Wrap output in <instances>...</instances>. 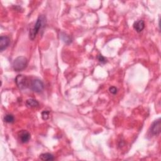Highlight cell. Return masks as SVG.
Returning a JSON list of instances; mask_svg holds the SVG:
<instances>
[{
  "label": "cell",
  "instance_id": "7",
  "mask_svg": "<svg viewBox=\"0 0 161 161\" xmlns=\"http://www.w3.org/2000/svg\"><path fill=\"white\" fill-rule=\"evenodd\" d=\"M10 43V38L7 36H1L0 37V50L3 52L7 48Z\"/></svg>",
  "mask_w": 161,
  "mask_h": 161
},
{
  "label": "cell",
  "instance_id": "13",
  "mask_svg": "<svg viewBox=\"0 0 161 161\" xmlns=\"http://www.w3.org/2000/svg\"><path fill=\"white\" fill-rule=\"evenodd\" d=\"M49 114H50V111H44L42 113V118L44 120H47V119L49 118Z\"/></svg>",
  "mask_w": 161,
  "mask_h": 161
},
{
  "label": "cell",
  "instance_id": "5",
  "mask_svg": "<svg viewBox=\"0 0 161 161\" xmlns=\"http://www.w3.org/2000/svg\"><path fill=\"white\" fill-rule=\"evenodd\" d=\"M161 122L160 119L155 121L151 125L150 132L153 135H158L160 133Z\"/></svg>",
  "mask_w": 161,
  "mask_h": 161
},
{
  "label": "cell",
  "instance_id": "11",
  "mask_svg": "<svg viewBox=\"0 0 161 161\" xmlns=\"http://www.w3.org/2000/svg\"><path fill=\"white\" fill-rule=\"evenodd\" d=\"M61 36L62 40L65 43L68 44H70L71 42H72V39H71L69 36H68V35L66 34L62 33H61Z\"/></svg>",
  "mask_w": 161,
  "mask_h": 161
},
{
  "label": "cell",
  "instance_id": "14",
  "mask_svg": "<svg viewBox=\"0 0 161 161\" xmlns=\"http://www.w3.org/2000/svg\"><path fill=\"white\" fill-rule=\"evenodd\" d=\"M110 92L113 94H116L117 93V88L115 86H111L109 88Z\"/></svg>",
  "mask_w": 161,
  "mask_h": 161
},
{
  "label": "cell",
  "instance_id": "15",
  "mask_svg": "<svg viewBox=\"0 0 161 161\" xmlns=\"http://www.w3.org/2000/svg\"><path fill=\"white\" fill-rule=\"evenodd\" d=\"M98 61H99L101 63L104 64V63H105V62H106V60L105 57H104L103 56L99 55V56H98Z\"/></svg>",
  "mask_w": 161,
  "mask_h": 161
},
{
  "label": "cell",
  "instance_id": "10",
  "mask_svg": "<svg viewBox=\"0 0 161 161\" xmlns=\"http://www.w3.org/2000/svg\"><path fill=\"white\" fill-rule=\"evenodd\" d=\"M40 159L42 160H54V157L50 153H44L40 155Z\"/></svg>",
  "mask_w": 161,
  "mask_h": 161
},
{
  "label": "cell",
  "instance_id": "8",
  "mask_svg": "<svg viewBox=\"0 0 161 161\" xmlns=\"http://www.w3.org/2000/svg\"><path fill=\"white\" fill-rule=\"evenodd\" d=\"M133 27H134V28L135 30L137 32L140 33V32H142L143 30L144 29V28H145V23L143 20H140L135 22L134 23Z\"/></svg>",
  "mask_w": 161,
  "mask_h": 161
},
{
  "label": "cell",
  "instance_id": "6",
  "mask_svg": "<svg viewBox=\"0 0 161 161\" xmlns=\"http://www.w3.org/2000/svg\"><path fill=\"white\" fill-rule=\"evenodd\" d=\"M19 139L21 142L25 144L27 143L30 139V134L27 130H22L19 133Z\"/></svg>",
  "mask_w": 161,
  "mask_h": 161
},
{
  "label": "cell",
  "instance_id": "3",
  "mask_svg": "<svg viewBox=\"0 0 161 161\" xmlns=\"http://www.w3.org/2000/svg\"><path fill=\"white\" fill-rule=\"evenodd\" d=\"M15 82L20 89H25L29 86L27 77L23 75H18L15 78Z\"/></svg>",
  "mask_w": 161,
  "mask_h": 161
},
{
  "label": "cell",
  "instance_id": "4",
  "mask_svg": "<svg viewBox=\"0 0 161 161\" xmlns=\"http://www.w3.org/2000/svg\"><path fill=\"white\" fill-rule=\"evenodd\" d=\"M30 88L35 93H40L44 90V85L40 79H34L31 82Z\"/></svg>",
  "mask_w": 161,
  "mask_h": 161
},
{
  "label": "cell",
  "instance_id": "9",
  "mask_svg": "<svg viewBox=\"0 0 161 161\" xmlns=\"http://www.w3.org/2000/svg\"><path fill=\"white\" fill-rule=\"evenodd\" d=\"M26 105L28 108H36L39 106V103L36 99H28L26 101Z\"/></svg>",
  "mask_w": 161,
  "mask_h": 161
},
{
  "label": "cell",
  "instance_id": "1",
  "mask_svg": "<svg viewBox=\"0 0 161 161\" xmlns=\"http://www.w3.org/2000/svg\"><path fill=\"white\" fill-rule=\"evenodd\" d=\"M45 20V17L44 16L40 15L39 16L36 23H35V26L32 29L30 30V31L29 33V37L32 40H33L35 39V37H36L37 35L40 31V30L44 25Z\"/></svg>",
  "mask_w": 161,
  "mask_h": 161
},
{
  "label": "cell",
  "instance_id": "12",
  "mask_svg": "<svg viewBox=\"0 0 161 161\" xmlns=\"http://www.w3.org/2000/svg\"><path fill=\"white\" fill-rule=\"evenodd\" d=\"M14 116L12 115L8 114L7 115H5L4 118V120L5 122L8 123H11L14 122Z\"/></svg>",
  "mask_w": 161,
  "mask_h": 161
},
{
  "label": "cell",
  "instance_id": "2",
  "mask_svg": "<svg viewBox=\"0 0 161 161\" xmlns=\"http://www.w3.org/2000/svg\"><path fill=\"white\" fill-rule=\"evenodd\" d=\"M28 64L27 59L25 57L20 56L15 59L13 62V68L15 71H22L24 70Z\"/></svg>",
  "mask_w": 161,
  "mask_h": 161
}]
</instances>
